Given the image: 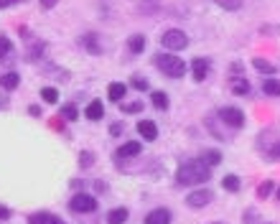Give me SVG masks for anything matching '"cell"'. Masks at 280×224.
I'll list each match as a JSON object with an SVG mask.
<instances>
[{
	"label": "cell",
	"instance_id": "obj_29",
	"mask_svg": "<svg viewBox=\"0 0 280 224\" xmlns=\"http://www.w3.org/2000/svg\"><path fill=\"white\" fill-rule=\"evenodd\" d=\"M122 112H128V115L143 112V102H140V100H135V102H130V105H122Z\"/></svg>",
	"mask_w": 280,
	"mask_h": 224
},
{
	"label": "cell",
	"instance_id": "obj_23",
	"mask_svg": "<svg viewBox=\"0 0 280 224\" xmlns=\"http://www.w3.org/2000/svg\"><path fill=\"white\" fill-rule=\"evenodd\" d=\"M252 64H255V69H257L260 74H272V72H275V67H272V64H270L267 59H260V56H257V59H255Z\"/></svg>",
	"mask_w": 280,
	"mask_h": 224
},
{
	"label": "cell",
	"instance_id": "obj_22",
	"mask_svg": "<svg viewBox=\"0 0 280 224\" xmlns=\"http://www.w3.org/2000/svg\"><path fill=\"white\" fill-rule=\"evenodd\" d=\"M51 219H54V214H49V211H36V214L28 216V224H51Z\"/></svg>",
	"mask_w": 280,
	"mask_h": 224
},
{
	"label": "cell",
	"instance_id": "obj_10",
	"mask_svg": "<svg viewBox=\"0 0 280 224\" xmlns=\"http://www.w3.org/2000/svg\"><path fill=\"white\" fill-rule=\"evenodd\" d=\"M84 115H87V120H102V117H105V105H102L100 100H92V102L87 105Z\"/></svg>",
	"mask_w": 280,
	"mask_h": 224
},
{
	"label": "cell",
	"instance_id": "obj_3",
	"mask_svg": "<svg viewBox=\"0 0 280 224\" xmlns=\"http://www.w3.org/2000/svg\"><path fill=\"white\" fill-rule=\"evenodd\" d=\"M161 44H163V49H168V51H181V49L189 46V36H186L183 31H178V28H171V31H166V34L161 36Z\"/></svg>",
	"mask_w": 280,
	"mask_h": 224
},
{
	"label": "cell",
	"instance_id": "obj_24",
	"mask_svg": "<svg viewBox=\"0 0 280 224\" xmlns=\"http://www.w3.org/2000/svg\"><path fill=\"white\" fill-rule=\"evenodd\" d=\"M262 92H267V94H272V97H280V79H267V82L262 84Z\"/></svg>",
	"mask_w": 280,
	"mask_h": 224
},
{
	"label": "cell",
	"instance_id": "obj_2",
	"mask_svg": "<svg viewBox=\"0 0 280 224\" xmlns=\"http://www.w3.org/2000/svg\"><path fill=\"white\" fill-rule=\"evenodd\" d=\"M153 61H155V67H158L166 77H171V79H181V77L186 74V64H183L181 56H173V54H155Z\"/></svg>",
	"mask_w": 280,
	"mask_h": 224
},
{
	"label": "cell",
	"instance_id": "obj_28",
	"mask_svg": "<svg viewBox=\"0 0 280 224\" xmlns=\"http://www.w3.org/2000/svg\"><path fill=\"white\" fill-rule=\"evenodd\" d=\"M272 188H275V186H272V181H262V183L257 186V196H260V199H267Z\"/></svg>",
	"mask_w": 280,
	"mask_h": 224
},
{
	"label": "cell",
	"instance_id": "obj_40",
	"mask_svg": "<svg viewBox=\"0 0 280 224\" xmlns=\"http://www.w3.org/2000/svg\"><path fill=\"white\" fill-rule=\"evenodd\" d=\"M148 3H158V0H148Z\"/></svg>",
	"mask_w": 280,
	"mask_h": 224
},
{
	"label": "cell",
	"instance_id": "obj_14",
	"mask_svg": "<svg viewBox=\"0 0 280 224\" xmlns=\"http://www.w3.org/2000/svg\"><path fill=\"white\" fill-rule=\"evenodd\" d=\"M128 221V209L125 206H117L107 214V224H125Z\"/></svg>",
	"mask_w": 280,
	"mask_h": 224
},
{
	"label": "cell",
	"instance_id": "obj_6",
	"mask_svg": "<svg viewBox=\"0 0 280 224\" xmlns=\"http://www.w3.org/2000/svg\"><path fill=\"white\" fill-rule=\"evenodd\" d=\"M209 201H211V191H209V188H196V191H191V194L186 196V204L194 206V209H201V206H206Z\"/></svg>",
	"mask_w": 280,
	"mask_h": 224
},
{
	"label": "cell",
	"instance_id": "obj_17",
	"mask_svg": "<svg viewBox=\"0 0 280 224\" xmlns=\"http://www.w3.org/2000/svg\"><path fill=\"white\" fill-rule=\"evenodd\" d=\"M199 158H201V161H204L209 168H214L216 163H222V153H219V150H204Z\"/></svg>",
	"mask_w": 280,
	"mask_h": 224
},
{
	"label": "cell",
	"instance_id": "obj_1",
	"mask_svg": "<svg viewBox=\"0 0 280 224\" xmlns=\"http://www.w3.org/2000/svg\"><path fill=\"white\" fill-rule=\"evenodd\" d=\"M211 178V168L201 161V158H194V161H183L176 171V181L181 186H196V183H204Z\"/></svg>",
	"mask_w": 280,
	"mask_h": 224
},
{
	"label": "cell",
	"instance_id": "obj_35",
	"mask_svg": "<svg viewBox=\"0 0 280 224\" xmlns=\"http://www.w3.org/2000/svg\"><path fill=\"white\" fill-rule=\"evenodd\" d=\"M56 3H59V0H41V6H44V8H54Z\"/></svg>",
	"mask_w": 280,
	"mask_h": 224
},
{
	"label": "cell",
	"instance_id": "obj_7",
	"mask_svg": "<svg viewBox=\"0 0 280 224\" xmlns=\"http://www.w3.org/2000/svg\"><path fill=\"white\" fill-rule=\"evenodd\" d=\"M191 72H194V79H196V82L206 79V74H209V59L196 56V59L191 61Z\"/></svg>",
	"mask_w": 280,
	"mask_h": 224
},
{
	"label": "cell",
	"instance_id": "obj_5",
	"mask_svg": "<svg viewBox=\"0 0 280 224\" xmlns=\"http://www.w3.org/2000/svg\"><path fill=\"white\" fill-rule=\"evenodd\" d=\"M219 120L227 122L229 127H242V125H244V115H242V110H237V107H224V110H219Z\"/></svg>",
	"mask_w": 280,
	"mask_h": 224
},
{
	"label": "cell",
	"instance_id": "obj_4",
	"mask_svg": "<svg viewBox=\"0 0 280 224\" xmlns=\"http://www.w3.org/2000/svg\"><path fill=\"white\" fill-rule=\"evenodd\" d=\"M69 209L74 214H92L97 209V199L89 196V194H74L72 201H69Z\"/></svg>",
	"mask_w": 280,
	"mask_h": 224
},
{
	"label": "cell",
	"instance_id": "obj_32",
	"mask_svg": "<svg viewBox=\"0 0 280 224\" xmlns=\"http://www.w3.org/2000/svg\"><path fill=\"white\" fill-rule=\"evenodd\" d=\"M11 216H13V211H11L8 206L0 204V221H6V219H11Z\"/></svg>",
	"mask_w": 280,
	"mask_h": 224
},
{
	"label": "cell",
	"instance_id": "obj_20",
	"mask_svg": "<svg viewBox=\"0 0 280 224\" xmlns=\"http://www.w3.org/2000/svg\"><path fill=\"white\" fill-rule=\"evenodd\" d=\"M150 100H153V107L155 110H168V94L166 92H153Z\"/></svg>",
	"mask_w": 280,
	"mask_h": 224
},
{
	"label": "cell",
	"instance_id": "obj_41",
	"mask_svg": "<svg viewBox=\"0 0 280 224\" xmlns=\"http://www.w3.org/2000/svg\"><path fill=\"white\" fill-rule=\"evenodd\" d=\"M277 199H280V188H277Z\"/></svg>",
	"mask_w": 280,
	"mask_h": 224
},
{
	"label": "cell",
	"instance_id": "obj_12",
	"mask_svg": "<svg viewBox=\"0 0 280 224\" xmlns=\"http://www.w3.org/2000/svg\"><path fill=\"white\" fill-rule=\"evenodd\" d=\"M79 44H82V46H87V51H89V54H102V46H100V41H97V36H95V34H84V36L79 39Z\"/></svg>",
	"mask_w": 280,
	"mask_h": 224
},
{
	"label": "cell",
	"instance_id": "obj_31",
	"mask_svg": "<svg viewBox=\"0 0 280 224\" xmlns=\"http://www.w3.org/2000/svg\"><path fill=\"white\" fill-rule=\"evenodd\" d=\"M79 163H82V168H89V166L95 163V155H92L89 150H84V153H82V158H79Z\"/></svg>",
	"mask_w": 280,
	"mask_h": 224
},
{
	"label": "cell",
	"instance_id": "obj_39",
	"mask_svg": "<svg viewBox=\"0 0 280 224\" xmlns=\"http://www.w3.org/2000/svg\"><path fill=\"white\" fill-rule=\"evenodd\" d=\"M11 3H23V0H11Z\"/></svg>",
	"mask_w": 280,
	"mask_h": 224
},
{
	"label": "cell",
	"instance_id": "obj_25",
	"mask_svg": "<svg viewBox=\"0 0 280 224\" xmlns=\"http://www.w3.org/2000/svg\"><path fill=\"white\" fill-rule=\"evenodd\" d=\"M13 51V44H11V39L8 36H0V61L3 59H8V54Z\"/></svg>",
	"mask_w": 280,
	"mask_h": 224
},
{
	"label": "cell",
	"instance_id": "obj_11",
	"mask_svg": "<svg viewBox=\"0 0 280 224\" xmlns=\"http://www.w3.org/2000/svg\"><path fill=\"white\" fill-rule=\"evenodd\" d=\"M120 158H135L138 153H143V145L138 143V140H130V143H125V145H120Z\"/></svg>",
	"mask_w": 280,
	"mask_h": 224
},
{
	"label": "cell",
	"instance_id": "obj_33",
	"mask_svg": "<svg viewBox=\"0 0 280 224\" xmlns=\"http://www.w3.org/2000/svg\"><path fill=\"white\" fill-rule=\"evenodd\" d=\"M270 158H272V161H280V140L272 145V150H270Z\"/></svg>",
	"mask_w": 280,
	"mask_h": 224
},
{
	"label": "cell",
	"instance_id": "obj_13",
	"mask_svg": "<svg viewBox=\"0 0 280 224\" xmlns=\"http://www.w3.org/2000/svg\"><path fill=\"white\" fill-rule=\"evenodd\" d=\"M125 92H128V84H122V82H112V84L107 87V97H110L112 102H120V100L125 97Z\"/></svg>",
	"mask_w": 280,
	"mask_h": 224
},
{
	"label": "cell",
	"instance_id": "obj_19",
	"mask_svg": "<svg viewBox=\"0 0 280 224\" xmlns=\"http://www.w3.org/2000/svg\"><path fill=\"white\" fill-rule=\"evenodd\" d=\"M232 92H234V94H239V97H242V94H250V82H247V79H237V77H234V79H232Z\"/></svg>",
	"mask_w": 280,
	"mask_h": 224
},
{
	"label": "cell",
	"instance_id": "obj_16",
	"mask_svg": "<svg viewBox=\"0 0 280 224\" xmlns=\"http://www.w3.org/2000/svg\"><path fill=\"white\" fill-rule=\"evenodd\" d=\"M128 49H130V54H140V51L145 49V36H143V34L130 36V39H128Z\"/></svg>",
	"mask_w": 280,
	"mask_h": 224
},
{
	"label": "cell",
	"instance_id": "obj_8",
	"mask_svg": "<svg viewBox=\"0 0 280 224\" xmlns=\"http://www.w3.org/2000/svg\"><path fill=\"white\" fill-rule=\"evenodd\" d=\"M138 133H140L143 140H155L158 138V127H155L153 120H140L138 122Z\"/></svg>",
	"mask_w": 280,
	"mask_h": 224
},
{
	"label": "cell",
	"instance_id": "obj_18",
	"mask_svg": "<svg viewBox=\"0 0 280 224\" xmlns=\"http://www.w3.org/2000/svg\"><path fill=\"white\" fill-rule=\"evenodd\" d=\"M41 100H44L46 105H56V102H59V89H56V87H44V89H41Z\"/></svg>",
	"mask_w": 280,
	"mask_h": 224
},
{
	"label": "cell",
	"instance_id": "obj_38",
	"mask_svg": "<svg viewBox=\"0 0 280 224\" xmlns=\"http://www.w3.org/2000/svg\"><path fill=\"white\" fill-rule=\"evenodd\" d=\"M6 6H11V0H0V8H6Z\"/></svg>",
	"mask_w": 280,
	"mask_h": 224
},
{
	"label": "cell",
	"instance_id": "obj_9",
	"mask_svg": "<svg viewBox=\"0 0 280 224\" xmlns=\"http://www.w3.org/2000/svg\"><path fill=\"white\" fill-rule=\"evenodd\" d=\"M145 224H171V211L168 209H153L145 214Z\"/></svg>",
	"mask_w": 280,
	"mask_h": 224
},
{
	"label": "cell",
	"instance_id": "obj_26",
	"mask_svg": "<svg viewBox=\"0 0 280 224\" xmlns=\"http://www.w3.org/2000/svg\"><path fill=\"white\" fill-rule=\"evenodd\" d=\"M216 6L222 11H239L242 8V0H216Z\"/></svg>",
	"mask_w": 280,
	"mask_h": 224
},
{
	"label": "cell",
	"instance_id": "obj_27",
	"mask_svg": "<svg viewBox=\"0 0 280 224\" xmlns=\"http://www.w3.org/2000/svg\"><path fill=\"white\" fill-rule=\"evenodd\" d=\"M61 117H64V120H77L79 112H77L74 105H64V107H61Z\"/></svg>",
	"mask_w": 280,
	"mask_h": 224
},
{
	"label": "cell",
	"instance_id": "obj_21",
	"mask_svg": "<svg viewBox=\"0 0 280 224\" xmlns=\"http://www.w3.org/2000/svg\"><path fill=\"white\" fill-rule=\"evenodd\" d=\"M239 186H242V183H239V178H237L234 173H229V176L222 178V188H227V191H232V194L239 191Z\"/></svg>",
	"mask_w": 280,
	"mask_h": 224
},
{
	"label": "cell",
	"instance_id": "obj_36",
	"mask_svg": "<svg viewBox=\"0 0 280 224\" xmlns=\"http://www.w3.org/2000/svg\"><path fill=\"white\" fill-rule=\"evenodd\" d=\"M28 112H31V115H34V117H41V110H39V107H31V110H28Z\"/></svg>",
	"mask_w": 280,
	"mask_h": 224
},
{
	"label": "cell",
	"instance_id": "obj_15",
	"mask_svg": "<svg viewBox=\"0 0 280 224\" xmlns=\"http://www.w3.org/2000/svg\"><path fill=\"white\" fill-rule=\"evenodd\" d=\"M18 84H21L18 72H8V74H3V77H0V87H3V89H16Z\"/></svg>",
	"mask_w": 280,
	"mask_h": 224
},
{
	"label": "cell",
	"instance_id": "obj_34",
	"mask_svg": "<svg viewBox=\"0 0 280 224\" xmlns=\"http://www.w3.org/2000/svg\"><path fill=\"white\" fill-rule=\"evenodd\" d=\"M122 130H125V127H122V122H115V125L110 127V133H112V135H120Z\"/></svg>",
	"mask_w": 280,
	"mask_h": 224
},
{
	"label": "cell",
	"instance_id": "obj_37",
	"mask_svg": "<svg viewBox=\"0 0 280 224\" xmlns=\"http://www.w3.org/2000/svg\"><path fill=\"white\" fill-rule=\"evenodd\" d=\"M51 224H67V221H61L59 216H54V219H51Z\"/></svg>",
	"mask_w": 280,
	"mask_h": 224
},
{
	"label": "cell",
	"instance_id": "obj_30",
	"mask_svg": "<svg viewBox=\"0 0 280 224\" xmlns=\"http://www.w3.org/2000/svg\"><path fill=\"white\" fill-rule=\"evenodd\" d=\"M130 87L145 92V89H148V79H143V77H133V79H130Z\"/></svg>",
	"mask_w": 280,
	"mask_h": 224
}]
</instances>
